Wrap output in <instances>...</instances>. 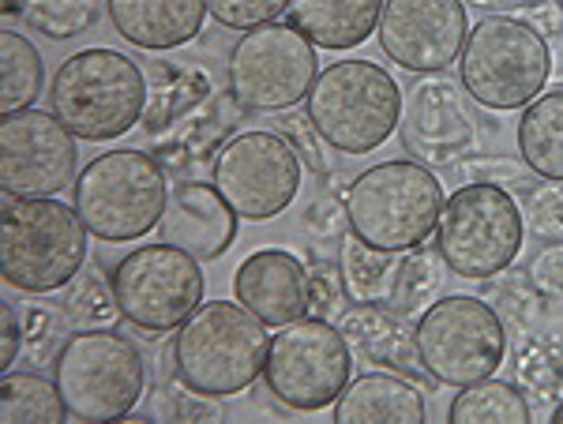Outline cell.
Instances as JSON below:
<instances>
[{"instance_id":"e575fe53","label":"cell","mask_w":563,"mask_h":424,"mask_svg":"<svg viewBox=\"0 0 563 424\" xmlns=\"http://www.w3.org/2000/svg\"><path fill=\"white\" fill-rule=\"evenodd\" d=\"M312 132H316V124L308 121V116H294V121H282V135H286V140L294 143L297 155H305L308 166H312L316 174H323V150H320V143L312 140Z\"/></svg>"},{"instance_id":"ba28073f","label":"cell","mask_w":563,"mask_h":424,"mask_svg":"<svg viewBox=\"0 0 563 424\" xmlns=\"http://www.w3.org/2000/svg\"><path fill=\"white\" fill-rule=\"evenodd\" d=\"M53 380L76 421H121L147 391V365L113 327H84L57 354Z\"/></svg>"},{"instance_id":"d4e9b609","label":"cell","mask_w":563,"mask_h":424,"mask_svg":"<svg viewBox=\"0 0 563 424\" xmlns=\"http://www.w3.org/2000/svg\"><path fill=\"white\" fill-rule=\"evenodd\" d=\"M402 252H379L361 237L342 245V290L357 304H384L395 293V278L402 267Z\"/></svg>"},{"instance_id":"4316f807","label":"cell","mask_w":563,"mask_h":424,"mask_svg":"<svg viewBox=\"0 0 563 424\" xmlns=\"http://www.w3.org/2000/svg\"><path fill=\"white\" fill-rule=\"evenodd\" d=\"M451 424H530L533 410L526 402V394L515 383L504 380H481L462 387V394H455L448 410Z\"/></svg>"},{"instance_id":"6da1fadb","label":"cell","mask_w":563,"mask_h":424,"mask_svg":"<svg viewBox=\"0 0 563 424\" xmlns=\"http://www.w3.org/2000/svg\"><path fill=\"white\" fill-rule=\"evenodd\" d=\"M271 354L267 323L238 301H203L177 327V380L188 391L230 399L263 376Z\"/></svg>"},{"instance_id":"8992f818","label":"cell","mask_w":563,"mask_h":424,"mask_svg":"<svg viewBox=\"0 0 563 424\" xmlns=\"http://www.w3.org/2000/svg\"><path fill=\"white\" fill-rule=\"evenodd\" d=\"M169 188L158 161L143 150H109L71 180V207L98 241H140L162 222Z\"/></svg>"},{"instance_id":"7a4b0ae2","label":"cell","mask_w":563,"mask_h":424,"mask_svg":"<svg viewBox=\"0 0 563 424\" xmlns=\"http://www.w3.org/2000/svg\"><path fill=\"white\" fill-rule=\"evenodd\" d=\"M443 185L424 161H384L350 185L346 222L353 237L379 252H413L435 233Z\"/></svg>"},{"instance_id":"44dd1931","label":"cell","mask_w":563,"mask_h":424,"mask_svg":"<svg viewBox=\"0 0 563 424\" xmlns=\"http://www.w3.org/2000/svg\"><path fill=\"white\" fill-rule=\"evenodd\" d=\"M339 424H421L424 394L421 387L395 372L357 376L334 402Z\"/></svg>"},{"instance_id":"5b68a950","label":"cell","mask_w":563,"mask_h":424,"mask_svg":"<svg viewBox=\"0 0 563 424\" xmlns=\"http://www.w3.org/2000/svg\"><path fill=\"white\" fill-rule=\"evenodd\" d=\"M87 225L76 207L49 200H15L0 225V270L23 293H53L76 282L87 264Z\"/></svg>"},{"instance_id":"9c48e42d","label":"cell","mask_w":563,"mask_h":424,"mask_svg":"<svg viewBox=\"0 0 563 424\" xmlns=\"http://www.w3.org/2000/svg\"><path fill=\"white\" fill-rule=\"evenodd\" d=\"M522 211L515 196L499 185H462L443 200L435 225V252L451 275L459 278H496L515 264L522 248Z\"/></svg>"},{"instance_id":"83f0119b","label":"cell","mask_w":563,"mask_h":424,"mask_svg":"<svg viewBox=\"0 0 563 424\" xmlns=\"http://www.w3.org/2000/svg\"><path fill=\"white\" fill-rule=\"evenodd\" d=\"M45 68L34 42L20 31L0 34V110H31L42 98Z\"/></svg>"},{"instance_id":"e0dca14e","label":"cell","mask_w":563,"mask_h":424,"mask_svg":"<svg viewBox=\"0 0 563 424\" xmlns=\"http://www.w3.org/2000/svg\"><path fill=\"white\" fill-rule=\"evenodd\" d=\"M470 20L462 0H387L379 12V49L398 68L424 76L448 71L466 45Z\"/></svg>"},{"instance_id":"8d00e7d4","label":"cell","mask_w":563,"mask_h":424,"mask_svg":"<svg viewBox=\"0 0 563 424\" xmlns=\"http://www.w3.org/2000/svg\"><path fill=\"white\" fill-rule=\"evenodd\" d=\"M552 421H556V424H563V402L556 405V410H552Z\"/></svg>"},{"instance_id":"d590c367","label":"cell","mask_w":563,"mask_h":424,"mask_svg":"<svg viewBox=\"0 0 563 424\" xmlns=\"http://www.w3.org/2000/svg\"><path fill=\"white\" fill-rule=\"evenodd\" d=\"M0 320H4V349H0V372L15 365L20 357V342H23V327H20V315L12 312V304H0Z\"/></svg>"},{"instance_id":"7c38bea8","label":"cell","mask_w":563,"mask_h":424,"mask_svg":"<svg viewBox=\"0 0 563 424\" xmlns=\"http://www.w3.org/2000/svg\"><path fill=\"white\" fill-rule=\"evenodd\" d=\"M109 286L124 320L154 335H166L203 304L207 278L196 256L162 241V245L129 252L109 275Z\"/></svg>"},{"instance_id":"cb8c5ba5","label":"cell","mask_w":563,"mask_h":424,"mask_svg":"<svg viewBox=\"0 0 563 424\" xmlns=\"http://www.w3.org/2000/svg\"><path fill=\"white\" fill-rule=\"evenodd\" d=\"M519 155L530 174L563 185V87L538 94L522 110Z\"/></svg>"},{"instance_id":"d6986e66","label":"cell","mask_w":563,"mask_h":424,"mask_svg":"<svg viewBox=\"0 0 563 424\" xmlns=\"http://www.w3.org/2000/svg\"><path fill=\"white\" fill-rule=\"evenodd\" d=\"M233 297L267 327H286L294 320H305V312L312 309V282L294 252L263 248L238 267Z\"/></svg>"},{"instance_id":"4dcf8cb0","label":"cell","mask_w":563,"mask_h":424,"mask_svg":"<svg viewBox=\"0 0 563 424\" xmlns=\"http://www.w3.org/2000/svg\"><path fill=\"white\" fill-rule=\"evenodd\" d=\"M289 8V0H207V12L230 31H252V26L275 23Z\"/></svg>"},{"instance_id":"d6a6232c","label":"cell","mask_w":563,"mask_h":424,"mask_svg":"<svg viewBox=\"0 0 563 424\" xmlns=\"http://www.w3.org/2000/svg\"><path fill=\"white\" fill-rule=\"evenodd\" d=\"M462 174H470L474 180H481V185H504V180H511V185H526L530 188L533 185V177L526 174L530 166H515L511 158H474V161H462ZM470 180V185H474Z\"/></svg>"},{"instance_id":"277c9868","label":"cell","mask_w":563,"mask_h":424,"mask_svg":"<svg viewBox=\"0 0 563 424\" xmlns=\"http://www.w3.org/2000/svg\"><path fill=\"white\" fill-rule=\"evenodd\" d=\"M53 113L84 143H109L132 132L147 105V79L140 65L113 49H84L53 76Z\"/></svg>"},{"instance_id":"9a60e30c","label":"cell","mask_w":563,"mask_h":424,"mask_svg":"<svg viewBox=\"0 0 563 424\" xmlns=\"http://www.w3.org/2000/svg\"><path fill=\"white\" fill-rule=\"evenodd\" d=\"M76 180V135L57 113L15 110L0 121V185L8 200H49Z\"/></svg>"},{"instance_id":"7402d4cb","label":"cell","mask_w":563,"mask_h":424,"mask_svg":"<svg viewBox=\"0 0 563 424\" xmlns=\"http://www.w3.org/2000/svg\"><path fill=\"white\" fill-rule=\"evenodd\" d=\"M387 0H289V23L316 49H353L376 34Z\"/></svg>"},{"instance_id":"f546056e","label":"cell","mask_w":563,"mask_h":424,"mask_svg":"<svg viewBox=\"0 0 563 424\" xmlns=\"http://www.w3.org/2000/svg\"><path fill=\"white\" fill-rule=\"evenodd\" d=\"M8 12H20L23 23L45 38L68 42L95 26L98 0H12Z\"/></svg>"},{"instance_id":"ffe728a7","label":"cell","mask_w":563,"mask_h":424,"mask_svg":"<svg viewBox=\"0 0 563 424\" xmlns=\"http://www.w3.org/2000/svg\"><path fill=\"white\" fill-rule=\"evenodd\" d=\"M117 34L135 49H177L203 31L207 0H106Z\"/></svg>"},{"instance_id":"52a82bcc","label":"cell","mask_w":563,"mask_h":424,"mask_svg":"<svg viewBox=\"0 0 563 424\" xmlns=\"http://www.w3.org/2000/svg\"><path fill=\"white\" fill-rule=\"evenodd\" d=\"M552 57L541 31L515 15H485L466 34L459 76L466 94L488 110H526L549 83Z\"/></svg>"},{"instance_id":"2e32d148","label":"cell","mask_w":563,"mask_h":424,"mask_svg":"<svg viewBox=\"0 0 563 424\" xmlns=\"http://www.w3.org/2000/svg\"><path fill=\"white\" fill-rule=\"evenodd\" d=\"M477 116L470 98L443 71H424L406 90L398 135L406 155L424 166H451L477 147Z\"/></svg>"},{"instance_id":"8fae6325","label":"cell","mask_w":563,"mask_h":424,"mask_svg":"<svg viewBox=\"0 0 563 424\" xmlns=\"http://www.w3.org/2000/svg\"><path fill=\"white\" fill-rule=\"evenodd\" d=\"M353 357L342 331L323 320H294L271 338L263 380L271 394L297 413H316L334 405L350 387Z\"/></svg>"},{"instance_id":"f1b7e54d","label":"cell","mask_w":563,"mask_h":424,"mask_svg":"<svg viewBox=\"0 0 563 424\" xmlns=\"http://www.w3.org/2000/svg\"><path fill=\"white\" fill-rule=\"evenodd\" d=\"M443 267L448 264H443L440 252L413 248V256H402V267H398V278H395V293H390L387 304H395L398 315L429 312L432 304L440 301Z\"/></svg>"},{"instance_id":"5bb4252c","label":"cell","mask_w":563,"mask_h":424,"mask_svg":"<svg viewBox=\"0 0 563 424\" xmlns=\"http://www.w3.org/2000/svg\"><path fill=\"white\" fill-rule=\"evenodd\" d=\"M214 188L241 219H278L301 192V155L282 132L233 135L214 158Z\"/></svg>"},{"instance_id":"4fadbf2b","label":"cell","mask_w":563,"mask_h":424,"mask_svg":"<svg viewBox=\"0 0 563 424\" xmlns=\"http://www.w3.org/2000/svg\"><path fill=\"white\" fill-rule=\"evenodd\" d=\"M320 60L294 23H263L241 34L230 57V90L244 110L278 113L308 98Z\"/></svg>"},{"instance_id":"30bf717a","label":"cell","mask_w":563,"mask_h":424,"mask_svg":"<svg viewBox=\"0 0 563 424\" xmlns=\"http://www.w3.org/2000/svg\"><path fill=\"white\" fill-rule=\"evenodd\" d=\"M413 346L421 368L435 383L470 387L488 376L507 357L504 320L481 297H440L429 312H421L413 331Z\"/></svg>"},{"instance_id":"836d02e7","label":"cell","mask_w":563,"mask_h":424,"mask_svg":"<svg viewBox=\"0 0 563 424\" xmlns=\"http://www.w3.org/2000/svg\"><path fill=\"white\" fill-rule=\"evenodd\" d=\"M530 207H533V225L541 233H563V192L560 188H533L530 192Z\"/></svg>"},{"instance_id":"484cf974","label":"cell","mask_w":563,"mask_h":424,"mask_svg":"<svg viewBox=\"0 0 563 424\" xmlns=\"http://www.w3.org/2000/svg\"><path fill=\"white\" fill-rule=\"evenodd\" d=\"M71 417L57 380L34 372H4L0 380V421L4 424H65Z\"/></svg>"},{"instance_id":"1f68e13d","label":"cell","mask_w":563,"mask_h":424,"mask_svg":"<svg viewBox=\"0 0 563 424\" xmlns=\"http://www.w3.org/2000/svg\"><path fill=\"white\" fill-rule=\"evenodd\" d=\"M526 275H530V286L541 297H549V301H560V297H563V245L541 248L538 256H533V264H530Z\"/></svg>"},{"instance_id":"3957f363","label":"cell","mask_w":563,"mask_h":424,"mask_svg":"<svg viewBox=\"0 0 563 424\" xmlns=\"http://www.w3.org/2000/svg\"><path fill=\"white\" fill-rule=\"evenodd\" d=\"M316 135L339 155H368L384 147L402 116V90L384 65L339 60L316 76L305 98Z\"/></svg>"},{"instance_id":"603a6c76","label":"cell","mask_w":563,"mask_h":424,"mask_svg":"<svg viewBox=\"0 0 563 424\" xmlns=\"http://www.w3.org/2000/svg\"><path fill=\"white\" fill-rule=\"evenodd\" d=\"M342 335L353 342L357 354H365L376 365H390V368H413L417 360V346L406 331V323L398 320L395 312L379 309V304H353V312L342 315ZM421 365V360H417Z\"/></svg>"},{"instance_id":"ac0fdd59","label":"cell","mask_w":563,"mask_h":424,"mask_svg":"<svg viewBox=\"0 0 563 424\" xmlns=\"http://www.w3.org/2000/svg\"><path fill=\"white\" fill-rule=\"evenodd\" d=\"M238 219L241 214L222 200L214 185L185 180L169 192L158 233L166 245H177L180 252L196 256L199 264H211V259H222L233 248Z\"/></svg>"}]
</instances>
